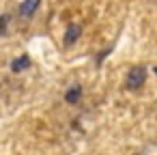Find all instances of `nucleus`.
I'll use <instances>...</instances> for the list:
<instances>
[{
	"label": "nucleus",
	"mask_w": 157,
	"mask_h": 155,
	"mask_svg": "<svg viewBox=\"0 0 157 155\" xmlns=\"http://www.w3.org/2000/svg\"><path fill=\"white\" fill-rule=\"evenodd\" d=\"M144 82H146V69H144V67H133V69H129L127 82H125L129 91H138Z\"/></svg>",
	"instance_id": "obj_1"
},
{
	"label": "nucleus",
	"mask_w": 157,
	"mask_h": 155,
	"mask_svg": "<svg viewBox=\"0 0 157 155\" xmlns=\"http://www.w3.org/2000/svg\"><path fill=\"white\" fill-rule=\"evenodd\" d=\"M82 35V26L80 24H69L67 28V35H65V45H73Z\"/></svg>",
	"instance_id": "obj_2"
},
{
	"label": "nucleus",
	"mask_w": 157,
	"mask_h": 155,
	"mask_svg": "<svg viewBox=\"0 0 157 155\" xmlns=\"http://www.w3.org/2000/svg\"><path fill=\"white\" fill-rule=\"evenodd\" d=\"M39 2H41V0H24V2L20 5V15H24V17H30V15L37 11Z\"/></svg>",
	"instance_id": "obj_3"
},
{
	"label": "nucleus",
	"mask_w": 157,
	"mask_h": 155,
	"mask_svg": "<svg viewBox=\"0 0 157 155\" xmlns=\"http://www.w3.org/2000/svg\"><path fill=\"white\" fill-rule=\"evenodd\" d=\"M80 97H82V86H80V84L71 86V88L65 93V101H67V103H78Z\"/></svg>",
	"instance_id": "obj_4"
},
{
	"label": "nucleus",
	"mask_w": 157,
	"mask_h": 155,
	"mask_svg": "<svg viewBox=\"0 0 157 155\" xmlns=\"http://www.w3.org/2000/svg\"><path fill=\"white\" fill-rule=\"evenodd\" d=\"M30 67V58L26 56V54H22L20 58H15L13 63H11V69L15 71V73H20V71H24V69H28Z\"/></svg>",
	"instance_id": "obj_5"
},
{
	"label": "nucleus",
	"mask_w": 157,
	"mask_h": 155,
	"mask_svg": "<svg viewBox=\"0 0 157 155\" xmlns=\"http://www.w3.org/2000/svg\"><path fill=\"white\" fill-rule=\"evenodd\" d=\"M155 71H157V69H155Z\"/></svg>",
	"instance_id": "obj_6"
}]
</instances>
